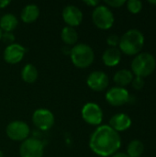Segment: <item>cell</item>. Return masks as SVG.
I'll use <instances>...</instances> for the list:
<instances>
[{
  "label": "cell",
  "instance_id": "obj_29",
  "mask_svg": "<svg viewBox=\"0 0 156 157\" xmlns=\"http://www.w3.org/2000/svg\"><path fill=\"white\" fill-rule=\"evenodd\" d=\"M111 157H130L127 154L125 153H116L115 155H113Z\"/></svg>",
  "mask_w": 156,
  "mask_h": 157
},
{
  "label": "cell",
  "instance_id": "obj_26",
  "mask_svg": "<svg viewBox=\"0 0 156 157\" xmlns=\"http://www.w3.org/2000/svg\"><path fill=\"white\" fill-rule=\"evenodd\" d=\"M105 4L107 5V6H111V7L119 8V7L122 6L123 5H125L126 1L125 0H106Z\"/></svg>",
  "mask_w": 156,
  "mask_h": 157
},
{
  "label": "cell",
  "instance_id": "obj_22",
  "mask_svg": "<svg viewBox=\"0 0 156 157\" xmlns=\"http://www.w3.org/2000/svg\"><path fill=\"white\" fill-rule=\"evenodd\" d=\"M128 10L132 14H138L143 9V2L140 0H129L126 1Z\"/></svg>",
  "mask_w": 156,
  "mask_h": 157
},
{
  "label": "cell",
  "instance_id": "obj_6",
  "mask_svg": "<svg viewBox=\"0 0 156 157\" xmlns=\"http://www.w3.org/2000/svg\"><path fill=\"white\" fill-rule=\"evenodd\" d=\"M7 137L15 142H23L29 138L30 129L28 123L22 121H14L8 123L6 128Z\"/></svg>",
  "mask_w": 156,
  "mask_h": 157
},
{
  "label": "cell",
  "instance_id": "obj_24",
  "mask_svg": "<svg viewBox=\"0 0 156 157\" xmlns=\"http://www.w3.org/2000/svg\"><path fill=\"white\" fill-rule=\"evenodd\" d=\"M131 85H132V86H133L134 89H136V90H141V89L144 86V85H145L144 78L139 77V76H135V77L133 78L132 82H131Z\"/></svg>",
  "mask_w": 156,
  "mask_h": 157
},
{
  "label": "cell",
  "instance_id": "obj_30",
  "mask_svg": "<svg viewBox=\"0 0 156 157\" xmlns=\"http://www.w3.org/2000/svg\"><path fill=\"white\" fill-rule=\"evenodd\" d=\"M71 50H72V48H71V49H69L67 45H65V47H64V48H63V53H64V54H69V55H70V53H71Z\"/></svg>",
  "mask_w": 156,
  "mask_h": 157
},
{
  "label": "cell",
  "instance_id": "obj_9",
  "mask_svg": "<svg viewBox=\"0 0 156 157\" xmlns=\"http://www.w3.org/2000/svg\"><path fill=\"white\" fill-rule=\"evenodd\" d=\"M32 122L38 129L48 131L54 124V115L48 109H38L32 114Z\"/></svg>",
  "mask_w": 156,
  "mask_h": 157
},
{
  "label": "cell",
  "instance_id": "obj_11",
  "mask_svg": "<svg viewBox=\"0 0 156 157\" xmlns=\"http://www.w3.org/2000/svg\"><path fill=\"white\" fill-rule=\"evenodd\" d=\"M86 84L90 89L96 92L104 91L109 84L107 74L103 71H94L86 78Z\"/></svg>",
  "mask_w": 156,
  "mask_h": 157
},
{
  "label": "cell",
  "instance_id": "obj_20",
  "mask_svg": "<svg viewBox=\"0 0 156 157\" xmlns=\"http://www.w3.org/2000/svg\"><path fill=\"white\" fill-rule=\"evenodd\" d=\"M39 76L38 69L31 63H27L21 70V78L28 84L34 83Z\"/></svg>",
  "mask_w": 156,
  "mask_h": 157
},
{
  "label": "cell",
  "instance_id": "obj_31",
  "mask_svg": "<svg viewBox=\"0 0 156 157\" xmlns=\"http://www.w3.org/2000/svg\"><path fill=\"white\" fill-rule=\"evenodd\" d=\"M149 4H151V5H156V0H154V1H149Z\"/></svg>",
  "mask_w": 156,
  "mask_h": 157
},
{
  "label": "cell",
  "instance_id": "obj_25",
  "mask_svg": "<svg viewBox=\"0 0 156 157\" xmlns=\"http://www.w3.org/2000/svg\"><path fill=\"white\" fill-rule=\"evenodd\" d=\"M1 40L6 44L10 45V44H13L15 41V35L12 32H3Z\"/></svg>",
  "mask_w": 156,
  "mask_h": 157
},
{
  "label": "cell",
  "instance_id": "obj_12",
  "mask_svg": "<svg viewBox=\"0 0 156 157\" xmlns=\"http://www.w3.org/2000/svg\"><path fill=\"white\" fill-rule=\"evenodd\" d=\"M27 52V49L20 45L19 43H13L7 45L4 50L3 57L4 60L9 64H16L22 61L25 54Z\"/></svg>",
  "mask_w": 156,
  "mask_h": 157
},
{
  "label": "cell",
  "instance_id": "obj_28",
  "mask_svg": "<svg viewBox=\"0 0 156 157\" xmlns=\"http://www.w3.org/2000/svg\"><path fill=\"white\" fill-rule=\"evenodd\" d=\"M9 4H10L9 0H0V8H5Z\"/></svg>",
  "mask_w": 156,
  "mask_h": 157
},
{
  "label": "cell",
  "instance_id": "obj_13",
  "mask_svg": "<svg viewBox=\"0 0 156 157\" xmlns=\"http://www.w3.org/2000/svg\"><path fill=\"white\" fill-rule=\"evenodd\" d=\"M63 19L68 27H77L83 20V12L76 6L68 5L63 10Z\"/></svg>",
  "mask_w": 156,
  "mask_h": 157
},
{
  "label": "cell",
  "instance_id": "obj_5",
  "mask_svg": "<svg viewBox=\"0 0 156 157\" xmlns=\"http://www.w3.org/2000/svg\"><path fill=\"white\" fill-rule=\"evenodd\" d=\"M92 20L97 28L106 30L113 26L115 18L108 6L106 5H98L92 12Z\"/></svg>",
  "mask_w": 156,
  "mask_h": 157
},
{
  "label": "cell",
  "instance_id": "obj_17",
  "mask_svg": "<svg viewBox=\"0 0 156 157\" xmlns=\"http://www.w3.org/2000/svg\"><path fill=\"white\" fill-rule=\"evenodd\" d=\"M17 25L18 20L12 13H6L0 17V29L3 32H12Z\"/></svg>",
  "mask_w": 156,
  "mask_h": 157
},
{
  "label": "cell",
  "instance_id": "obj_21",
  "mask_svg": "<svg viewBox=\"0 0 156 157\" xmlns=\"http://www.w3.org/2000/svg\"><path fill=\"white\" fill-rule=\"evenodd\" d=\"M144 152V144L142 141L134 139L127 146V155L130 157H141Z\"/></svg>",
  "mask_w": 156,
  "mask_h": 157
},
{
  "label": "cell",
  "instance_id": "obj_19",
  "mask_svg": "<svg viewBox=\"0 0 156 157\" xmlns=\"http://www.w3.org/2000/svg\"><path fill=\"white\" fill-rule=\"evenodd\" d=\"M61 39L67 46H74L78 40V33L72 27H64L61 32Z\"/></svg>",
  "mask_w": 156,
  "mask_h": 157
},
{
  "label": "cell",
  "instance_id": "obj_7",
  "mask_svg": "<svg viewBox=\"0 0 156 157\" xmlns=\"http://www.w3.org/2000/svg\"><path fill=\"white\" fill-rule=\"evenodd\" d=\"M83 120L89 125L99 126L103 121V111L99 105L95 102H88L84 105L81 110Z\"/></svg>",
  "mask_w": 156,
  "mask_h": 157
},
{
  "label": "cell",
  "instance_id": "obj_1",
  "mask_svg": "<svg viewBox=\"0 0 156 157\" xmlns=\"http://www.w3.org/2000/svg\"><path fill=\"white\" fill-rule=\"evenodd\" d=\"M120 146V133L107 124L97 126L89 139L91 151L100 157H111L118 153Z\"/></svg>",
  "mask_w": 156,
  "mask_h": 157
},
{
  "label": "cell",
  "instance_id": "obj_15",
  "mask_svg": "<svg viewBox=\"0 0 156 157\" xmlns=\"http://www.w3.org/2000/svg\"><path fill=\"white\" fill-rule=\"evenodd\" d=\"M121 60V52L119 48H108L107 49L103 55L102 61L106 66L114 67L120 63Z\"/></svg>",
  "mask_w": 156,
  "mask_h": 157
},
{
  "label": "cell",
  "instance_id": "obj_10",
  "mask_svg": "<svg viewBox=\"0 0 156 157\" xmlns=\"http://www.w3.org/2000/svg\"><path fill=\"white\" fill-rule=\"evenodd\" d=\"M106 100L111 106L120 107L125 105L130 100V93L124 87L114 86L107 91Z\"/></svg>",
  "mask_w": 156,
  "mask_h": 157
},
{
  "label": "cell",
  "instance_id": "obj_3",
  "mask_svg": "<svg viewBox=\"0 0 156 157\" xmlns=\"http://www.w3.org/2000/svg\"><path fill=\"white\" fill-rule=\"evenodd\" d=\"M156 67L155 57L149 52H140L131 62V72L135 76L147 77L152 75Z\"/></svg>",
  "mask_w": 156,
  "mask_h": 157
},
{
  "label": "cell",
  "instance_id": "obj_8",
  "mask_svg": "<svg viewBox=\"0 0 156 157\" xmlns=\"http://www.w3.org/2000/svg\"><path fill=\"white\" fill-rule=\"evenodd\" d=\"M44 152L43 143L33 137H29L23 141L19 147L20 157H42Z\"/></svg>",
  "mask_w": 156,
  "mask_h": 157
},
{
  "label": "cell",
  "instance_id": "obj_14",
  "mask_svg": "<svg viewBox=\"0 0 156 157\" xmlns=\"http://www.w3.org/2000/svg\"><path fill=\"white\" fill-rule=\"evenodd\" d=\"M131 119L125 113H118L111 117L109 120V126L117 132L127 131L131 126Z\"/></svg>",
  "mask_w": 156,
  "mask_h": 157
},
{
  "label": "cell",
  "instance_id": "obj_23",
  "mask_svg": "<svg viewBox=\"0 0 156 157\" xmlns=\"http://www.w3.org/2000/svg\"><path fill=\"white\" fill-rule=\"evenodd\" d=\"M120 37H119L117 34H110L107 39V43L108 46H110V48H118L120 44Z\"/></svg>",
  "mask_w": 156,
  "mask_h": 157
},
{
  "label": "cell",
  "instance_id": "obj_33",
  "mask_svg": "<svg viewBox=\"0 0 156 157\" xmlns=\"http://www.w3.org/2000/svg\"><path fill=\"white\" fill-rule=\"evenodd\" d=\"M0 157H4V154H3L2 151H0Z\"/></svg>",
  "mask_w": 156,
  "mask_h": 157
},
{
  "label": "cell",
  "instance_id": "obj_27",
  "mask_svg": "<svg viewBox=\"0 0 156 157\" xmlns=\"http://www.w3.org/2000/svg\"><path fill=\"white\" fill-rule=\"evenodd\" d=\"M84 3H85L86 5L89 6L96 7V6H97L99 5L100 2L97 1V0H86V1H84Z\"/></svg>",
  "mask_w": 156,
  "mask_h": 157
},
{
  "label": "cell",
  "instance_id": "obj_18",
  "mask_svg": "<svg viewBox=\"0 0 156 157\" xmlns=\"http://www.w3.org/2000/svg\"><path fill=\"white\" fill-rule=\"evenodd\" d=\"M133 78H134V75L132 74L131 71L128 69H121L115 74L113 80L118 85L117 86L125 87L130 84H131Z\"/></svg>",
  "mask_w": 156,
  "mask_h": 157
},
{
  "label": "cell",
  "instance_id": "obj_32",
  "mask_svg": "<svg viewBox=\"0 0 156 157\" xmlns=\"http://www.w3.org/2000/svg\"><path fill=\"white\" fill-rule=\"evenodd\" d=\"M2 34H3V31H2V29H0V40H1V39H2Z\"/></svg>",
  "mask_w": 156,
  "mask_h": 157
},
{
  "label": "cell",
  "instance_id": "obj_2",
  "mask_svg": "<svg viewBox=\"0 0 156 157\" xmlns=\"http://www.w3.org/2000/svg\"><path fill=\"white\" fill-rule=\"evenodd\" d=\"M144 45V36L137 29H131L126 31L120 40L119 49L121 52L133 56L141 52Z\"/></svg>",
  "mask_w": 156,
  "mask_h": 157
},
{
  "label": "cell",
  "instance_id": "obj_16",
  "mask_svg": "<svg viewBox=\"0 0 156 157\" xmlns=\"http://www.w3.org/2000/svg\"><path fill=\"white\" fill-rule=\"evenodd\" d=\"M39 16H40L39 6L35 4H29L25 6V7H23L20 14V18L24 23L29 24L36 21Z\"/></svg>",
  "mask_w": 156,
  "mask_h": 157
},
{
  "label": "cell",
  "instance_id": "obj_4",
  "mask_svg": "<svg viewBox=\"0 0 156 157\" xmlns=\"http://www.w3.org/2000/svg\"><path fill=\"white\" fill-rule=\"evenodd\" d=\"M70 56L73 64L79 69L89 67L95 60L94 50L86 43L75 44L71 50Z\"/></svg>",
  "mask_w": 156,
  "mask_h": 157
}]
</instances>
